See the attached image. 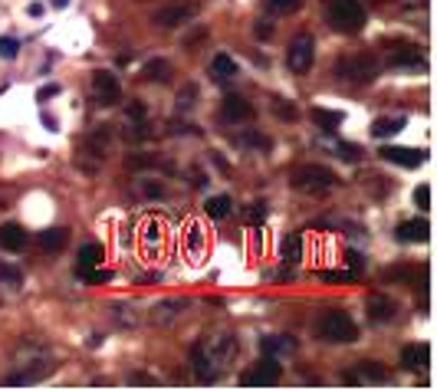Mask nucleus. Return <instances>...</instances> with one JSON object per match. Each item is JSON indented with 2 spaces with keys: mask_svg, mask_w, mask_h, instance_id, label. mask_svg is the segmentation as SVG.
<instances>
[{
  "mask_svg": "<svg viewBox=\"0 0 437 391\" xmlns=\"http://www.w3.org/2000/svg\"><path fill=\"white\" fill-rule=\"evenodd\" d=\"M237 352H241V342H237V335H231V332H214V335L201 339L194 349H191V365H194L197 382L214 385L223 368L237 358Z\"/></svg>",
  "mask_w": 437,
  "mask_h": 391,
  "instance_id": "obj_1",
  "label": "nucleus"
},
{
  "mask_svg": "<svg viewBox=\"0 0 437 391\" xmlns=\"http://www.w3.org/2000/svg\"><path fill=\"white\" fill-rule=\"evenodd\" d=\"M326 20L339 33H359L365 26V7L359 0H326Z\"/></svg>",
  "mask_w": 437,
  "mask_h": 391,
  "instance_id": "obj_2",
  "label": "nucleus"
},
{
  "mask_svg": "<svg viewBox=\"0 0 437 391\" xmlns=\"http://www.w3.org/2000/svg\"><path fill=\"white\" fill-rule=\"evenodd\" d=\"M381 76V63L372 56V53H352L339 63V79L352 85H369Z\"/></svg>",
  "mask_w": 437,
  "mask_h": 391,
  "instance_id": "obj_3",
  "label": "nucleus"
},
{
  "mask_svg": "<svg viewBox=\"0 0 437 391\" xmlns=\"http://www.w3.org/2000/svg\"><path fill=\"white\" fill-rule=\"evenodd\" d=\"M316 335L322 342H339V345H345V342L359 339V325H355V319H352L349 313H322L316 323Z\"/></svg>",
  "mask_w": 437,
  "mask_h": 391,
  "instance_id": "obj_4",
  "label": "nucleus"
},
{
  "mask_svg": "<svg viewBox=\"0 0 437 391\" xmlns=\"http://www.w3.org/2000/svg\"><path fill=\"white\" fill-rule=\"evenodd\" d=\"M290 181L296 191H306V194H326V191H332V187L339 184L335 171L322 168V165H302V168L293 171Z\"/></svg>",
  "mask_w": 437,
  "mask_h": 391,
  "instance_id": "obj_5",
  "label": "nucleus"
},
{
  "mask_svg": "<svg viewBox=\"0 0 437 391\" xmlns=\"http://www.w3.org/2000/svg\"><path fill=\"white\" fill-rule=\"evenodd\" d=\"M312 60H316V40L309 33H300L290 43V50H286V63H290V69L296 76H306L312 69Z\"/></svg>",
  "mask_w": 437,
  "mask_h": 391,
  "instance_id": "obj_6",
  "label": "nucleus"
},
{
  "mask_svg": "<svg viewBox=\"0 0 437 391\" xmlns=\"http://www.w3.org/2000/svg\"><path fill=\"white\" fill-rule=\"evenodd\" d=\"M191 306H194L191 299H184V296H172V299H162V303H154V306L145 313V319H148L152 325H172L174 319H181V316L188 313Z\"/></svg>",
  "mask_w": 437,
  "mask_h": 391,
  "instance_id": "obj_7",
  "label": "nucleus"
},
{
  "mask_svg": "<svg viewBox=\"0 0 437 391\" xmlns=\"http://www.w3.org/2000/svg\"><path fill=\"white\" fill-rule=\"evenodd\" d=\"M280 378H283V365H280V358L266 355L260 365H253L250 372L241 375V385L243 388H250V385H273V382H280Z\"/></svg>",
  "mask_w": 437,
  "mask_h": 391,
  "instance_id": "obj_8",
  "label": "nucleus"
},
{
  "mask_svg": "<svg viewBox=\"0 0 437 391\" xmlns=\"http://www.w3.org/2000/svg\"><path fill=\"white\" fill-rule=\"evenodd\" d=\"M345 385H381L388 382V368L378 365V362H359L352 372L342 375Z\"/></svg>",
  "mask_w": 437,
  "mask_h": 391,
  "instance_id": "obj_9",
  "label": "nucleus"
},
{
  "mask_svg": "<svg viewBox=\"0 0 437 391\" xmlns=\"http://www.w3.org/2000/svg\"><path fill=\"white\" fill-rule=\"evenodd\" d=\"M109 316H112V323L119 325V329H138V325L145 323V313H142V306H138V303H129V299H125V303H112L109 306Z\"/></svg>",
  "mask_w": 437,
  "mask_h": 391,
  "instance_id": "obj_10",
  "label": "nucleus"
},
{
  "mask_svg": "<svg viewBox=\"0 0 437 391\" xmlns=\"http://www.w3.org/2000/svg\"><path fill=\"white\" fill-rule=\"evenodd\" d=\"M93 93H95V103L99 105H115V99H119V79L112 76L109 69H95Z\"/></svg>",
  "mask_w": 437,
  "mask_h": 391,
  "instance_id": "obj_11",
  "label": "nucleus"
},
{
  "mask_svg": "<svg viewBox=\"0 0 437 391\" xmlns=\"http://www.w3.org/2000/svg\"><path fill=\"white\" fill-rule=\"evenodd\" d=\"M365 313H369V319L375 325H385L398 316V303L391 296H385V293H372L369 303H365Z\"/></svg>",
  "mask_w": 437,
  "mask_h": 391,
  "instance_id": "obj_12",
  "label": "nucleus"
},
{
  "mask_svg": "<svg viewBox=\"0 0 437 391\" xmlns=\"http://www.w3.org/2000/svg\"><path fill=\"white\" fill-rule=\"evenodd\" d=\"M385 63L388 66H424V56H421L418 46L411 43H388V53H385Z\"/></svg>",
  "mask_w": 437,
  "mask_h": 391,
  "instance_id": "obj_13",
  "label": "nucleus"
},
{
  "mask_svg": "<svg viewBox=\"0 0 437 391\" xmlns=\"http://www.w3.org/2000/svg\"><path fill=\"white\" fill-rule=\"evenodd\" d=\"M191 17H194L191 4H168V7H162L154 14V24L164 26V30H174V26H184Z\"/></svg>",
  "mask_w": 437,
  "mask_h": 391,
  "instance_id": "obj_14",
  "label": "nucleus"
},
{
  "mask_svg": "<svg viewBox=\"0 0 437 391\" xmlns=\"http://www.w3.org/2000/svg\"><path fill=\"white\" fill-rule=\"evenodd\" d=\"M381 158L391 165H401V168H418V165H424V152H418V148H394V145H385V148H381Z\"/></svg>",
  "mask_w": 437,
  "mask_h": 391,
  "instance_id": "obj_15",
  "label": "nucleus"
},
{
  "mask_svg": "<svg viewBox=\"0 0 437 391\" xmlns=\"http://www.w3.org/2000/svg\"><path fill=\"white\" fill-rule=\"evenodd\" d=\"M250 115H253V105L243 99V95H227L223 99V105H221V119L223 122H247Z\"/></svg>",
  "mask_w": 437,
  "mask_h": 391,
  "instance_id": "obj_16",
  "label": "nucleus"
},
{
  "mask_svg": "<svg viewBox=\"0 0 437 391\" xmlns=\"http://www.w3.org/2000/svg\"><path fill=\"white\" fill-rule=\"evenodd\" d=\"M428 234H431V227H428V221H424V217L404 221V224H398V230H394V237L401 240V244H424V240H428Z\"/></svg>",
  "mask_w": 437,
  "mask_h": 391,
  "instance_id": "obj_17",
  "label": "nucleus"
},
{
  "mask_svg": "<svg viewBox=\"0 0 437 391\" xmlns=\"http://www.w3.org/2000/svg\"><path fill=\"white\" fill-rule=\"evenodd\" d=\"M300 349V342L293 339V335H266L263 339V355H273V358H290L293 352Z\"/></svg>",
  "mask_w": 437,
  "mask_h": 391,
  "instance_id": "obj_18",
  "label": "nucleus"
},
{
  "mask_svg": "<svg viewBox=\"0 0 437 391\" xmlns=\"http://www.w3.org/2000/svg\"><path fill=\"white\" fill-rule=\"evenodd\" d=\"M0 247L10 250V254H17V250L26 247V230L20 224H0Z\"/></svg>",
  "mask_w": 437,
  "mask_h": 391,
  "instance_id": "obj_19",
  "label": "nucleus"
},
{
  "mask_svg": "<svg viewBox=\"0 0 437 391\" xmlns=\"http://www.w3.org/2000/svg\"><path fill=\"white\" fill-rule=\"evenodd\" d=\"M142 244H145V250H152V254H158L164 244V224L158 221V217H148L145 224H142Z\"/></svg>",
  "mask_w": 437,
  "mask_h": 391,
  "instance_id": "obj_20",
  "label": "nucleus"
},
{
  "mask_svg": "<svg viewBox=\"0 0 437 391\" xmlns=\"http://www.w3.org/2000/svg\"><path fill=\"white\" fill-rule=\"evenodd\" d=\"M401 365L404 368H428L431 365V345H428V342L408 345V349L401 352Z\"/></svg>",
  "mask_w": 437,
  "mask_h": 391,
  "instance_id": "obj_21",
  "label": "nucleus"
},
{
  "mask_svg": "<svg viewBox=\"0 0 437 391\" xmlns=\"http://www.w3.org/2000/svg\"><path fill=\"white\" fill-rule=\"evenodd\" d=\"M211 76H214L217 83H231V79H237V63H233L227 53H217L214 60H211Z\"/></svg>",
  "mask_w": 437,
  "mask_h": 391,
  "instance_id": "obj_22",
  "label": "nucleus"
},
{
  "mask_svg": "<svg viewBox=\"0 0 437 391\" xmlns=\"http://www.w3.org/2000/svg\"><path fill=\"white\" fill-rule=\"evenodd\" d=\"M142 76H145L148 83H168V79L174 76V69L168 60H158V56H154V60H148L145 66H142Z\"/></svg>",
  "mask_w": 437,
  "mask_h": 391,
  "instance_id": "obj_23",
  "label": "nucleus"
},
{
  "mask_svg": "<svg viewBox=\"0 0 437 391\" xmlns=\"http://www.w3.org/2000/svg\"><path fill=\"white\" fill-rule=\"evenodd\" d=\"M204 211H207V217H214V221H223V217H231V214H233L231 194H214V197H207Z\"/></svg>",
  "mask_w": 437,
  "mask_h": 391,
  "instance_id": "obj_24",
  "label": "nucleus"
},
{
  "mask_svg": "<svg viewBox=\"0 0 437 391\" xmlns=\"http://www.w3.org/2000/svg\"><path fill=\"white\" fill-rule=\"evenodd\" d=\"M66 240H69V230H63V227H50V230H43V234H40V247L50 250V254H56V250L66 247Z\"/></svg>",
  "mask_w": 437,
  "mask_h": 391,
  "instance_id": "obj_25",
  "label": "nucleus"
},
{
  "mask_svg": "<svg viewBox=\"0 0 437 391\" xmlns=\"http://www.w3.org/2000/svg\"><path fill=\"white\" fill-rule=\"evenodd\" d=\"M102 260H105L102 244H83V250H79V266H83V270H93V266H99Z\"/></svg>",
  "mask_w": 437,
  "mask_h": 391,
  "instance_id": "obj_26",
  "label": "nucleus"
},
{
  "mask_svg": "<svg viewBox=\"0 0 437 391\" xmlns=\"http://www.w3.org/2000/svg\"><path fill=\"white\" fill-rule=\"evenodd\" d=\"M401 128H404L401 115H394V119H375V125H372V135H375V138H391V135H398Z\"/></svg>",
  "mask_w": 437,
  "mask_h": 391,
  "instance_id": "obj_27",
  "label": "nucleus"
},
{
  "mask_svg": "<svg viewBox=\"0 0 437 391\" xmlns=\"http://www.w3.org/2000/svg\"><path fill=\"white\" fill-rule=\"evenodd\" d=\"M283 260L286 264H300L302 260V234H290L283 240Z\"/></svg>",
  "mask_w": 437,
  "mask_h": 391,
  "instance_id": "obj_28",
  "label": "nucleus"
},
{
  "mask_svg": "<svg viewBox=\"0 0 437 391\" xmlns=\"http://www.w3.org/2000/svg\"><path fill=\"white\" fill-rule=\"evenodd\" d=\"M194 103H197V85L188 83L178 93V99H174V112H191V109H194Z\"/></svg>",
  "mask_w": 437,
  "mask_h": 391,
  "instance_id": "obj_29",
  "label": "nucleus"
},
{
  "mask_svg": "<svg viewBox=\"0 0 437 391\" xmlns=\"http://www.w3.org/2000/svg\"><path fill=\"white\" fill-rule=\"evenodd\" d=\"M312 122L322 125L326 132H332L335 125H342V112H329V109H312Z\"/></svg>",
  "mask_w": 437,
  "mask_h": 391,
  "instance_id": "obj_30",
  "label": "nucleus"
},
{
  "mask_svg": "<svg viewBox=\"0 0 437 391\" xmlns=\"http://www.w3.org/2000/svg\"><path fill=\"white\" fill-rule=\"evenodd\" d=\"M243 221H247L250 227H260V224L266 221V201H253V204H247V211H243Z\"/></svg>",
  "mask_w": 437,
  "mask_h": 391,
  "instance_id": "obj_31",
  "label": "nucleus"
},
{
  "mask_svg": "<svg viewBox=\"0 0 437 391\" xmlns=\"http://www.w3.org/2000/svg\"><path fill=\"white\" fill-rule=\"evenodd\" d=\"M204 244H207V240H204V227L191 224V227H188V250L197 256V254H204Z\"/></svg>",
  "mask_w": 437,
  "mask_h": 391,
  "instance_id": "obj_32",
  "label": "nucleus"
},
{
  "mask_svg": "<svg viewBox=\"0 0 437 391\" xmlns=\"http://www.w3.org/2000/svg\"><path fill=\"white\" fill-rule=\"evenodd\" d=\"M266 7H270V14L286 17V14H296L302 7V0H266Z\"/></svg>",
  "mask_w": 437,
  "mask_h": 391,
  "instance_id": "obj_33",
  "label": "nucleus"
},
{
  "mask_svg": "<svg viewBox=\"0 0 437 391\" xmlns=\"http://www.w3.org/2000/svg\"><path fill=\"white\" fill-rule=\"evenodd\" d=\"M0 283L7 289H20V283H23V273L17 270V266H0Z\"/></svg>",
  "mask_w": 437,
  "mask_h": 391,
  "instance_id": "obj_34",
  "label": "nucleus"
},
{
  "mask_svg": "<svg viewBox=\"0 0 437 391\" xmlns=\"http://www.w3.org/2000/svg\"><path fill=\"white\" fill-rule=\"evenodd\" d=\"M241 145H243V148H257V152H266V148H270V138L260 135V132H243Z\"/></svg>",
  "mask_w": 437,
  "mask_h": 391,
  "instance_id": "obj_35",
  "label": "nucleus"
},
{
  "mask_svg": "<svg viewBox=\"0 0 437 391\" xmlns=\"http://www.w3.org/2000/svg\"><path fill=\"white\" fill-rule=\"evenodd\" d=\"M20 40L17 36H0V60H17Z\"/></svg>",
  "mask_w": 437,
  "mask_h": 391,
  "instance_id": "obj_36",
  "label": "nucleus"
},
{
  "mask_svg": "<svg viewBox=\"0 0 437 391\" xmlns=\"http://www.w3.org/2000/svg\"><path fill=\"white\" fill-rule=\"evenodd\" d=\"M125 115H129L132 122H135L138 128H148V109L142 103H129V109H125Z\"/></svg>",
  "mask_w": 437,
  "mask_h": 391,
  "instance_id": "obj_37",
  "label": "nucleus"
},
{
  "mask_svg": "<svg viewBox=\"0 0 437 391\" xmlns=\"http://www.w3.org/2000/svg\"><path fill=\"white\" fill-rule=\"evenodd\" d=\"M273 112H276V119H283V122H293L296 119V109H293L286 99H276L273 103Z\"/></svg>",
  "mask_w": 437,
  "mask_h": 391,
  "instance_id": "obj_38",
  "label": "nucleus"
},
{
  "mask_svg": "<svg viewBox=\"0 0 437 391\" xmlns=\"http://www.w3.org/2000/svg\"><path fill=\"white\" fill-rule=\"evenodd\" d=\"M319 276H322L326 283H342V280H355L359 273H352V270H345V273L342 270H322Z\"/></svg>",
  "mask_w": 437,
  "mask_h": 391,
  "instance_id": "obj_39",
  "label": "nucleus"
},
{
  "mask_svg": "<svg viewBox=\"0 0 437 391\" xmlns=\"http://www.w3.org/2000/svg\"><path fill=\"white\" fill-rule=\"evenodd\" d=\"M362 155H365V152H362L359 145H345V142L339 145V158H345V162H359Z\"/></svg>",
  "mask_w": 437,
  "mask_h": 391,
  "instance_id": "obj_40",
  "label": "nucleus"
},
{
  "mask_svg": "<svg viewBox=\"0 0 437 391\" xmlns=\"http://www.w3.org/2000/svg\"><path fill=\"white\" fill-rule=\"evenodd\" d=\"M414 201H418L421 211H428V207H431V187L428 184H418V187H414Z\"/></svg>",
  "mask_w": 437,
  "mask_h": 391,
  "instance_id": "obj_41",
  "label": "nucleus"
},
{
  "mask_svg": "<svg viewBox=\"0 0 437 391\" xmlns=\"http://www.w3.org/2000/svg\"><path fill=\"white\" fill-rule=\"evenodd\" d=\"M83 280H89V283H109L112 280V273L109 270H83Z\"/></svg>",
  "mask_w": 437,
  "mask_h": 391,
  "instance_id": "obj_42",
  "label": "nucleus"
},
{
  "mask_svg": "<svg viewBox=\"0 0 437 391\" xmlns=\"http://www.w3.org/2000/svg\"><path fill=\"white\" fill-rule=\"evenodd\" d=\"M273 20H257V24H253V33L260 36V40H270V36H273Z\"/></svg>",
  "mask_w": 437,
  "mask_h": 391,
  "instance_id": "obj_43",
  "label": "nucleus"
},
{
  "mask_svg": "<svg viewBox=\"0 0 437 391\" xmlns=\"http://www.w3.org/2000/svg\"><path fill=\"white\" fill-rule=\"evenodd\" d=\"M345 264H349L352 273H362V270H365V256L355 254V250H349V254H345Z\"/></svg>",
  "mask_w": 437,
  "mask_h": 391,
  "instance_id": "obj_44",
  "label": "nucleus"
},
{
  "mask_svg": "<svg viewBox=\"0 0 437 391\" xmlns=\"http://www.w3.org/2000/svg\"><path fill=\"white\" fill-rule=\"evenodd\" d=\"M142 194L145 197H164V187L154 184V181H142Z\"/></svg>",
  "mask_w": 437,
  "mask_h": 391,
  "instance_id": "obj_45",
  "label": "nucleus"
},
{
  "mask_svg": "<svg viewBox=\"0 0 437 391\" xmlns=\"http://www.w3.org/2000/svg\"><path fill=\"white\" fill-rule=\"evenodd\" d=\"M129 382L132 385H158V378H154V375H145V372H135Z\"/></svg>",
  "mask_w": 437,
  "mask_h": 391,
  "instance_id": "obj_46",
  "label": "nucleus"
},
{
  "mask_svg": "<svg viewBox=\"0 0 437 391\" xmlns=\"http://www.w3.org/2000/svg\"><path fill=\"white\" fill-rule=\"evenodd\" d=\"M204 36H207V26H197L194 33H191L188 40H184V46H194V43H197V40H204Z\"/></svg>",
  "mask_w": 437,
  "mask_h": 391,
  "instance_id": "obj_47",
  "label": "nucleus"
},
{
  "mask_svg": "<svg viewBox=\"0 0 437 391\" xmlns=\"http://www.w3.org/2000/svg\"><path fill=\"white\" fill-rule=\"evenodd\" d=\"M53 95H60V85H43V89H40V103H43V99H53Z\"/></svg>",
  "mask_w": 437,
  "mask_h": 391,
  "instance_id": "obj_48",
  "label": "nucleus"
},
{
  "mask_svg": "<svg viewBox=\"0 0 437 391\" xmlns=\"http://www.w3.org/2000/svg\"><path fill=\"white\" fill-rule=\"evenodd\" d=\"M191 184H194V187H207V174H204V171H194V174H191Z\"/></svg>",
  "mask_w": 437,
  "mask_h": 391,
  "instance_id": "obj_49",
  "label": "nucleus"
},
{
  "mask_svg": "<svg viewBox=\"0 0 437 391\" xmlns=\"http://www.w3.org/2000/svg\"><path fill=\"white\" fill-rule=\"evenodd\" d=\"M86 345H89V349H99V345H102V335H89Z\"/></svg>",
  "mask_w": 437,
  "mask_h": 391,
  "instance_id": "obj_50",
  "label": "nucleus"
},
{
  "mask_svg": "<svg viewBox=\"0 0 437 391\" xmlns=\"http://www.w3.org/2000/svg\"><path fill=\"white\" fill-rule=\"evenodd\" d=\"M53 4H56V7H66V4H69V0H53Z\"/></svg>",
  "mask_w": 437,
  "mask_h": 391,
  "instance_id": "obj_51",
  "label": "nucleus"
}]
</instances>
